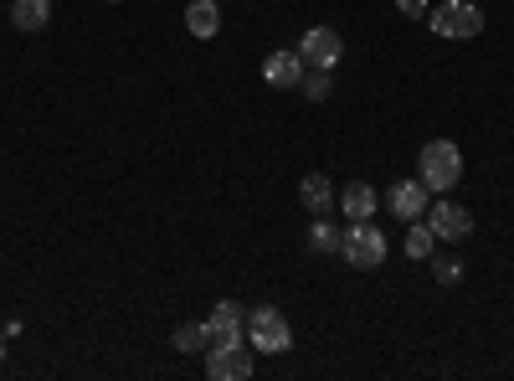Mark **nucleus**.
Returning <instances> with one entry per match:
<instances>
[{
	"instance_id": "obj_1",
	"label": "nucleus",
	"mask_w": 514,
	"mask_h": 381,
	"mask_svg": "<svg viewBox=\"0 0 514 381\" xmlns=\"http://www.w3.org/2000/svg\"><path fill=\"white\" fill-rule=\"evenodd\" d=\"M417 181L427 191H453L463 181V150L453 140H427L422 160H417Z\"/></svg>"
},
{
	"instance_id": "obj_2",
	"label": "nucleus",
	"mask_w": 514,
	"mask_h": 381,
	"mask_svg": "<svg viewBox=\"0 0 514 381\" xmlns=\"http://www.w3.org/2000/svg\"><path fill=\"white\" fill-rule=\"evenodd\" d=\"M247 345H257L263 356H283L293 345V325L278 304H257L247 315Z\"/></svg>"
},
{
	"instance_id": "obj_3",
	"label": "nucleus",
	"mask_w": 514,
	"mask_h": 381,
	"mask_svg": "<svg viewBox=\"0 0 514 381\" xmlns=\"http://www.w3.org/2000/svg\"><path fill=\"white\" fill-rule=\"evenodd\" d=\"M340 253L350 268H381L386 263V232L376 222H355L345 237H340Z\"/></svg>"
},
{
	"instance_id": "obj_4",
	"label": "nucleus",
	"mask_w": 514,
	"mask_h": 381,
	"mask_svg": "<svg viewBox=\"0 0 514 381\" xmlns=\"http://www.w3.org/2000/svg\"><path fill=\"white\" fill-rule=\"evenodd\" d=\"M427 21H432V31H437V37H479V31H484V11L479 6H463V0H448V6H437V11H427Z\"/></svg>"
},
{
	"instance_id": "obj_5",
	"label": "nucleus",
	"mask_w": 514,
	"mask_h": 381,
	"mask_svg": "<svg viewBox=\"0 0 514 381\" xmlns=\"http://www.w3.org/2000/svg\"><path fill=\"white\" fill-rule=\"evenodd\" d=\"M206 376L211 381H247L252 376V351L237 345H206Z\"/></svg>"
},
{
	"instance_id": "obj_6",
	"label": "nucleus",
	"mask_w": 514,
	"mask_h": 381,
	"mask_svg": "<svg viewBox=\"0 0 514 381\" xmlns=\"http://www.w3.org/2000/svg\"><path fill=\"white\" fill-rule=\"evenodd\" d=\"M299 57H304L309 67H335V62L345 57L340 31H335V26H309V31H304V47H299Z\"/></svg>"
},
{
	"instance_id": "obj_7",
	"label": "nucleus",
	"mask_w": 514,
	"mask_h": 381,
	"mask_svg": "<svg viewBox=\"0 0 514 381\" xmlns=\"http://www.w3.org/2000/svg\"><path fill=\"white\" fill-rule=\"evenodd\" d=\"M427 227L437 232V242H463L473 232V217L463 212L458 201H437L432 212H427Z\"/></svg>"
},
{
	"instance_id": "obj_8",
	"label": "nucleus",
	"mask_w": 514,
	"mask_h": 381,
	"mask_svg": "<svg viewBox=\"0 0 514 381\" xmlns=\"http://www.w3.org/2000/svg\"><path fill=\"white\" fill-rule=\"evenodd\" d=\"M206 325H211V345H237V340H247V315H242V304H232V299L216 304V315H211Z\"/></svg>"
},
{
	"instance_id": "obj_9",
	"label": "nucleus",
	"mask_w": 514,
	"mask_h": 381,
	"mask_svg": "<svg viewBox=\"0 0 514 381\" xmlns=\"http://www.w3.org/2000/svg\"><path fill=\"white\" fill-rule=\"evenodd\" d=\"M386 206H391L401 222H422V212H427V186H422V181H396V186L386 191Z\"/></svg>"
},
{
	"instance_id": "obj_10",
	"label": "nucleus",
	"mask_w": 514,
	"mask_h": 381,
	"mask_svg": "<svg viewBox=\"0 0 514 381\" xmlns=\"http://www.w3.org/2000/svg\"><path fill=\"white\" fill-rule=\"evenodd\" d=\"M304 57L299 52H273L268 62H263V83L268 88H299V78H304Z\"/></svg>"
},
{
	"instance_id": "obj_11",
	"label": "nucleus",
	"mask_w": 514,
	"mask_h": 381,
	"mask_svg": "<svg viewBox=\"0 0 514 381\" xmlns=\"http://www.w3.org/2000/svg\"><path fill=\"white\" fill-rule=\"evenodd\" d=\"M340 206H345V217H350V222H371V217H376V206H381V196H376V186L350 181L345 196H340Z\"/></svg>"
},
{
	"instance_id": "obj_12",
	"label": "nucleus",
	"mask_w": 514,
	"mask_h": 381,
	"mask_svg": "<svg viewBox=\"0 0 514 381\" xmlns=\"http://www.w3.org/2000/svg\"><path fill=\"white\" fill-rule=\"evenodd\" d=\"M52 21V0H11V26L16 31H42Z\"/></svg>"
},
{
	"instance_id": "obj_13",
	"label": "nucleus",
	"mask_w": 514,
	"mask_h": 381,
	"mask_svg": "<svg viewBox=\"0 0 514 381\" xmlns=\"http://www.w3.org/2000/svg\"><path fill=\"white\" fill-rule=\"evenodd\" d=\"M186 26H191V37H216V31H222V11H216V0H191V6H186Z\"/></svg>"
},
{
	"instance_id": "obj_14",
	"label": "nucleus",
	"mask_w": 514,
	"mask_h": 381,
	"mask_svg": "<svg viewBox=\"0 0 514 381\" xmlns=\"http://www.w3.org/2000/svg\"><path fill=\"white\" fill-rule=\"evenodd\" d=\"M299 196H304V206H309L314 217H329V206H335V191H329V176H304Z\"/></svg>"
},
{
	"instance_id": "obj_15",
	"label": "nucleus",
	"mask_w": 514,
	"mask_h": 381,
	"mask_svg": "<svg viewBox=\"0 0 514 381\" xmlns=\"http://www.w3.org/2000/svg\"><path fill=\"white\" fill-rule=\"evenodd\" d=\"M329 88H335V83H329V67H304L299 93H304L309 103H324V98H329Z\"/></svg>"
},
{
	"instance_id": "obj_16",
	"label": "nucleus",
	"mask_w": 514,
	"mask_h": 381,
	"mask_svg": "<svg viewBox=\"0 0 514 381\" xmlns=\"http://www.w3.org/2000/svg\"><path fill=\"white\" fill-rule=\"evenodd\" d=\"M206 345H211V325H180L175 330V351L196 356V351H206Z\"/></svg>"
},
{
	"instance_id": "obj_17",
	"label": "nucleus",
	"mask_w": 514,
	"mask_h": 381,
	"mask_svg": "<svg viewBox=\"0 0 514 381\" xmlns=\"http://www.w3.org/2000/svg\"><path fill=\"white\" fill-rule=\"evenodd\" d=\"M432 248H437V232H432L427 222H412V232H407V253H412L417 263H427Z\"/></svg>"
},
{
	"instance_id": "obj_18",
	"label": "nucleus",
	"mask_w": 514,
	"mask_h": 381,
	"mask_svg": "<svg viewBox=\"0 0 514 381\" xmlns=\"http://www.w3.org/2000/svg\"><path fill=\"white\" fill-rule=\"evenodd\" d=\"M309 248H314V253H340V232L329 227V222H314V237H309Z\"/></svg>"
},
{
	"instance_id": "obj_19",
	"label": "nucleus",
	"mask_w": 514,
	"mask_h": 381,
	"mask_svg": "<svg viewBox=\"0 0 514 381\" xmlns=\"http://www.w3.org/2000/svg\"><path fill=\"white\" fill-rule=\"evenodd\" d=\"M432 273H437V284H463V263L458 258H432Z\"/></svg>"
},
{
	"instance_id": "obj_20",
	"label": "nucleus",
	"mask_w": 514,
	"mask_h": 381,
	"mask_svg": "<svg viewBox=\"0 0 514 381\" xmlns=\"http://www.w3.org/2000/svg\"><path fill=\"white\" fill-rule=\"evenodd\" d=\"M396 11L412 16V21H422V16H427V0H396Z\"/></svg>"
},
{
	"instance_id": "obj_21",
	"label": "nucleus",
	"mask_w": 514,
	"mask_h": 381,
	"mask_svg": "<svg viewBox=\"0 0 514 381\" xmlns=\"http://www.w3.org/2000/svg\"><path fill=\"white\" fill-rule=\"evenodd\" d=\"M0 361H6V345H0Z\"/></svg>"
}]
</instances>
